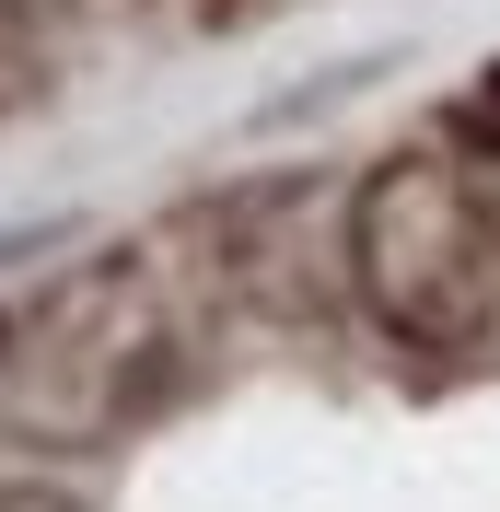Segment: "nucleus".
<instances>
[{
	"label": "nucleus",
	"mask_w": 500,
	"mask_h": 512,
	"mask_svg": "<svg viewBox=\"0 0 500 512\" xmlns=\"http://www.w3.org/2000/svg\"><path fill=\"white\" fill-rule=\"evenodd\" d=\"M338 256L396 350H477L500 315V210L466 152H384L349 187Z\"/></svg>",
	"instance_id": "obj_1"
},
{
	"label": "nucleus",
	"mask_w": 500,
	"mask_h": 512,
	"mask_svg": "<svg viewBox=\"0 0 500 512\" xmlns=\"http://www.w3.org/2000/svg\"><path fill=\"white\" fill-rule=\"evenodd\" d=\"M152 350H163L152 280H140L128 256L59 280V303H47V315L24 326V350H12L24 361V419H47V431H117Z\"/></svg>",
	"instance_id": "obj_2"
},
{
	"label": "nucleus",
	"mask_w": 500,
	"mask_h": 512,
	"mask_svg": "<svg viewBox=\"0 0 500 512\" xmlns=\"http://www.w3.org/2000/svg\"><path fill=\"white\" fill-rule=\"evenodd\" d=\"M454 152L500 163V59H489V82H477V94H454Z\"/></svg>",
	"instance_id": "obj_3"
},
{
	"label": "nucleus",
	"mask_w": 500,
	"mask_h": 512,
	"mask_svg": "<svg viewBox=\"0 0 500 512\" xmlns=\"http://www.w3.org/2000/svg\"><path fill=\"white\" fill-rule=\"evenodd\" d=\"M0 512H70V501H59V489H12V478H0Z\"/></svg>",
	"instance_id": "obj_4"
},
{
	"label": "nucleus",
	"mask_w": 500,
	"mask_h": 512,
	"mask_svg": "<svg viewBox=\"0 0 500 512\" xmlns=\"http://www.w3.org/2000/svg\"><path fill=\"white\" fill-rule=\"evenodd\" d=\"M0 361H12V326H0Z\"/></svg>",
	"instance_id": "obj_5"
}]
</instances>
